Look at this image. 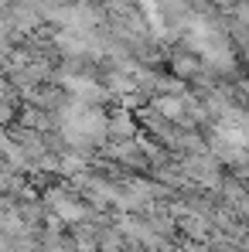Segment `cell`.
<instances>
[{
    "label": "cell",
    "instance_id": "2",
    "mask_svg": "<svg viewBox=\"0 0 249 252\" xmlns=\"http://www.w3.org/2000/svg\"><path fill=\"white\" fill-rule=\"evenodd\" d=\"M215 3H229V0H215Z\"/></svg>",
    "mask_w": 249,
    "mask_h": 252
},
{
    "label": "cell",
    "instance_id": "1",
    "mask_svg": "<svg viewBox=\"0 0 249 252\" xmlns=\"http://www.w3.org/2000/svg\"><path fill=\"white\" fill-rule=\"evenodd\" d=\"M51 205H55V215H58L62 221H85V215H89L85 205L65 198V194H51Z\"/></svg>",
    "mask_w": 249,
    "mask_h": 252
}]
</instances>
